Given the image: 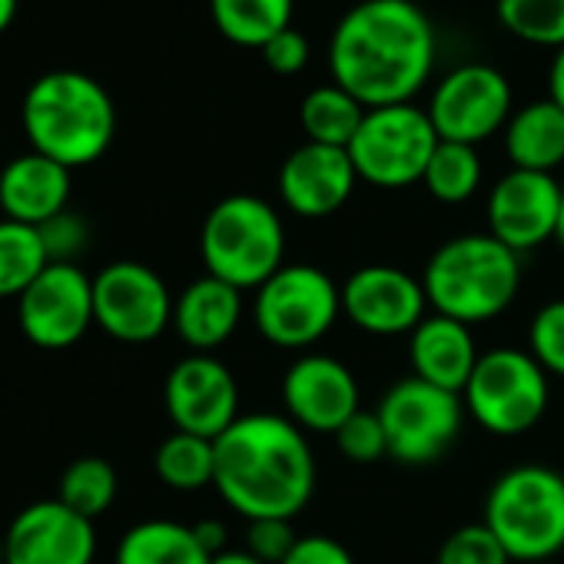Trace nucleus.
Returning <instances> with one entry per match:
<instances>
[{
    "instance_id": "f257e3e1",
    "label": "nucleus",
    "mask_w": 564,
    "mask_h": 564,
    "mask_svg": "<svg viewBox=\"0 0 564 564\" xmlns=\"http://www.w3.org/2000/svg\"><path fill=\"white\" fill-rule=\"evenodd\" d=\"M435 67V28L412 0H362L333 31V84L366 110L412 104Z\"/></svg>"
},
{
    "instance_id": "f03ea898",
    "label": "nucleus",
    "mask_w": 564,
    "mask_h": 564,
    "mask_svg": "<svg viewBox=\"0 0 564 564\" xmlns=\"http://www.w3.org/2000/svg\"><path fill=\"white\" fill-rule=\"evenodd\" d=\"M216 491L246 521L296 518L316 491L306 432L275 412L239 415L216 438Z\"/></svg>"
},
{
    "instance_id": "7ed1b4c3",
    "label": "nucleus",
    "mask_w": 564,
    "mask_h": 564,
    "mask_svg": "<svg viewBox=\"0 0 564 564\" xmlns=\"http://www.w3.org/2000/svg\"><path fill=\"white\" fill-rule=\"evenodd\" d=\"M34 153L67 170L97 163L117 133V107L104 84L84 70H51L37 77L21 107Z\"/></svg>"
},
{
    "instance_id": "20e7f679",
    "label": "nucleus",
    "mask_w": 564,
    "mask_h": 564,
    "mask_svg": "<svg viewBox=\"0 0 564 564\" xmlns=\"http://www.w3.org/2000/svg\"><path fill=\"white\" fill-rule=\"evenodd\" d=\"M429 306L465 326L498 319L521 290V256L491 232L445 239L422 269Z\"/></svg>"
},
{
    "instance_id": "39448f33",
    "label": "nucleus",
    "mask_w": 564,
    "mask_h": 564,
    "mask_svg": "<svg viewBox=\"0 0 564 564\" xmlns=\"http://www.w3.org/2000/svg\"><path fill=\"white\" fill-rule=\"evenodd\" d=\"M199 256L206 275H216L242 293L259 290L286 265V226L275 206L252 193L226 196L203 219Z\"/></svg>"
},
{
    "instance_id": "423d86ee",
    "label": "nucleus",
    "mask_w": 564,
    "mask_h": 564,
    "mask_svg": "<svg viewBox=\"0 0 564 564\" xmlns=\"http://www.w3.org/2000/svg\"><path fill=\"white\" fill-rule=\"evenodd\" d=\"M481 521L511 561L538 564L564 551V475L547 465H514L485 495Z\"/></svg>"
},
{
    "instance_id": "0eeeda50",
    "label": "nucleus",
    "mask_w": 564,
    "mask_h": 564,
    "mask_svg": "<svg viewBox=\"0 0 564 564\" xmlns=\"http://www.w3.org/2000/svg\"><path fill=\"white\" fill-rule=\"evenodd\" d=\"M343 316V286L313 262H286L256 290V333L275 349H313Z\"/></svg>"
},
{
    "instance_id": "6e6552de",
    "label": "nucleus",
    "mask_w": 564,
    "mask_h": 564,
    "mask_svg": "<svg viewBox=\"0 0 564 564\" xmlns=\"http://www.w3.org/2000/svg\"><path fill=\"white\" fill-rule=\"evenodd\" d=\"M547 372L528 349L498 346L481 352L462 402L465 412L491 435L514 438L531 432L547 412Z\"/></svg>"
},
{
    "instance_id": "1a4fd4ad",
    "label": "nucleus",
    "mask_w": 564,
    "mask_h": 564,
    "mask_svg": "<svg viewBox=\"0 0 564 564\" xmlns=\"http://www.w3.org/2000/svg\"><path fill=\"white\" fill-rule=\"evenodd\" d=\"M438 133L429 110L415 104H392L366 110V120L349 143L352 166L362 183L379 189H402L425 180Z\"/></svg>"
},
{
    "instance_id": "9d476101",
    "label": "nucleus",
    "mask_w": 564,
    "mask_h": 564,
    "mask_svg": "<svg viewBox=\"0 0 564 564\" xmlns=\"http://www.w3.org/2000/svg\"><path fill=\"white\" fill-rule=\"evenodd\" d=\"M376 415L389 438V458L402 465H429L458 442L465 402L458 392H445L412 376L382 395Z\"/></svg>"
},
{
    "instance_id": "9b49d317",
    "label": "nucleus",
    "mask_w": 564,
    "mask_h": 564,
    "mask_svg": "<svg viewBox=\"0 0 564 564\" xmlns=\"http://www.w3.org/2000/svg\"><path fill=\"white\" fill-rule=\"evenodd\" d=\"M173 296L163 275L147 262L120 259L94 275L97 326L117 343L143 346L173 326Z\"/></svg>"
},
{
    "instance_id": "f8f14e48",
    "label": "nucleus",
    "mask_w": 564,
    "mask_h": 564,
    "mask_svg": "<svg viewBox=\"0 0 564 564\" xmlns=\"http://www.w3.org/2000/svg\"><path fill=\"white\" fill-rule=\"evenodd\" d=\"M429 120L438 140L478 147L511 120V84L488 64L448 70L429 100Z\"/></svg>"
},
{
    "instance_id": "ddd939ff",
    "label": "nucleus",
    "mask_w": 564,
    "mask_h": 564,
    "mask_svg": "<svg viewBox=\"0 0 564 564\" xmlns=\"http://www.w3.org/2000/svg\"><path fill=\"white\" fill-rule=\"evenodd\" d=\"M18 323L37 349H70L97 326L94 275L77 262H51L18 300Z\"/></svg>"
},
{
    "instance_id": "4468645a",
    "label": "nucleus",
    "mask_w": 564,
    "mask_h": 564,
    "mask_svg": "<svg viewBox=\"0 0 564 564\" xmlns=\"http://www.w3.org/2000/svg\"><path fill=\"white\" fill-rule=\"evenodd\" d=\"M163 405L176 432L216 442L239 419V382L213 352H189L170 369Z\"/></svg>"
},
{
    "instance_id": "2eb2a0df",
    "label": "nucleus",
    "mask_w": 564,
    "mask_h": 564,
    "mask_svg": "<svg viewBox=\"0 0 564 564\" xmlns=\"http://www.w3.org/2000/svg\"><path fill=\"white\" fill-rule=\"evenodd\" d=\"M425 310L422 279L399 265H362L343 282V316L369 336H412Z\"/></svg>"
},
{
    "instance_id": "dca6fc26",
    "label": "nucleus",
    "mask_w": 564,
    "mask_h": 564,
    "mask_svg": "<svg viewBox=\"0 0 564 564\" xmlns=\"http://www.w3.org/2000/svg\"><path fill=\"white\" fill-rule=\"evenodd\" d=\"M282 405L303 432L336 435L362 409V392L346 362L306 352L282 376Z\"/></svg>"
},
{
    "instance_id": "f3484780",
    "label": "nucleus",
    "mask_w": 564,
    "mask_h": 564,
    "mask_svg": "<svg viewBox=\"0 0 564 564\" xmlns=\"http://www.w3.org/2000/svg\"><path fill=\"white\" fill-rule=\"evenodd\" d=\"M564 186L551 173L508 170L488 193V232L518 256L554 239Z\"/></svg>"
},
{
    "instance_id": "a211bd4d",
    "label": "nucleus",
    "mask_w": 564,
    "mask_h": 564,
    "mask_svg": "<svg viewBox=\"0 0 564 564\" xmlns=\"http://www.w3.org/2000/svg\"><path fill=\"white\" fill-rule=\"evenodd\" d=\"M8 564H94V521L67 508L61 498L34 501L18 511L4 531Z\"/></svg>"
},
{
    "instance_id": "6ab92c4d",
    "label": "nucleus",
    "mask_w": 564,
    "mask_h": 564,
    "mask_svg": "<svg viewBox=\"0 0 564 564\" xmlns=\"http://www.w3.org/2000/svg\"><path fill=\"white\" fill-rule=\"evenodd\" d=\"M359 173L349 150L303 143L296 147L279 170V196L290 213L303 219H326L339 213L356 193Z\"/></svg>"
},
{
    "instance_id": "aec40b11",
    "label": "nucleus",
    "mask_w": 564,
    "mask_h": 564,
    "mask_svg": "<svg viewBox=\"0 0 564 564\" xmlns=\"http://www.w3.org/2000/svg\"><path fill=\"white\" fill-rule=\"evenodd\" d=\"M74 170L61 166L44 153H24L0 170V213L24 226H44L47 219L70 209Z\"/></svg>"
},
{
    "instance_id": "412c9836",
    "label": "nucleus",
    "mask_w": 564,
    "mask_h": 564,
    "mask_svg": "<svg viewBox=\"0 0 564 564\" xmlns=\"http://www.w3.org/2000/svg\"><path fill=\"white\" fill-rule=\"evenodd\" d=\"M481 352L475 346L471 326L448 319V316H425L415 333L409 336V362L412 376L438 386L445 392H465Z\"/></svg>"
},
{
    "instance_id": "4be33fe9",
    "label": "nucleus",
    "mask_w": 564,
    "mask_h": 564,
    "mask_svg": "<svg viewBox=\"0 0 564 564\" xmlns=\"http://www.w3.org/2000/svg\"><path fill=\"white\" fill-rule=\"evenodd\" d=\"M242 323V290L216 275H199L173 303V329L193 352L219 349Z\"/></svg>"
},
{
    "instance_id": "5701e85b",
    "label": "nucleus",
    "mask_w": 564,
    "mask_h": 564,
    "mask_svg": "<svg viewBox=\"0 0 564 564\" xmlns=\"http://www.w3.org/2000/svg\"><path fill=\"white\" fill-rule=\"evenodd\" d=\"M505 153L514 170L554 173L564 163V110L554 100H534L511 113Z\"/></svg>"
},
{
    "instance_id": "b1692460",
    "label": "nucleus",
    "mask_w": 564,
    "mask_h": 564,
    "mask_svg": "<svg viewBox=\"0 0 564 564\" xmlns=\"http://www.w3.org/2000/svg\"><path fill=\"white\" fill-rule=\"evenodd\" d=\"M213 557L199 544L193 524L150 518L133 524L113 554V564H209Z\"/></svg>"
},
{
    "instance_id": "393cba45",
    "label": "nucleus",
    "mask_w": 564,
    "mask_h": 564,
    "mask_svg": "<svg viewBox=\"0 0 564 564\" xmlns=\"http://www.w3.org/2000/svg\"><path fill=\"white\" fill-rule=\"evenodd\" d=\"M296 0H209L216 31L236 47L262 51L279 31L293 28Z\"/></svg>"
},
{
    "instance_id": "a878e982",
    "label": "nucleus",
    "mask_w": 564,
    "mask_h": 564,
    "mask_svg": "<svg viewBox=\"0 0 564 564\" xmlns=\"http://www.w3.org/2000/svg\"><path fill=\"white\" fill-rule=\"evenodd\" d=\"M362 120H366V107L339 84H323L310 90L300 107V123L306 130V140L323 147L349 150Z\"/></svg>"
},
{
    "instance_id": "bb28decb",
    "label": "nucleus",
    "mask_w": 564,
    "mask_h": 564,
    "mask_svg": "<svg viewBox=\"0 0 564 564\" xmlns=\"http://www.w3.org/2000/svg\"><path fill=\"white\" fill-rule=\"evenodd\" d=\"M156 478L173 491H199L216 481V442L189 432H173L153 455Z\"/></svg>"
},
{
    "instance_id": "cd10ccee",
    "label": "nucleus",
    "mask_w": 564,
    "mask_h": 564,
    "mask_svg": "<svg viewBox=\"0 0 564 564\" xmlns=\"http://www.w3.org/2000/svg\"><path fill=\"white\" fill-rule=\"evenodd\" d=\"M47 265L51 259L34 226L0 219V300H21Z\"/></svg>"
},
{
    "instance_id": "c85d7f7f",
    "label": "nucleus",
    "mask_w": 564,
    "mask_h": 564,
    "mask_svg": "<svg viewBox=\"0 0 564 564\" xmlns=\"http://www.w3.org/2000/svg\"><path fill=\"white\" fill-rule=\"evenodd\" d=\"M117 491H120V478H117V468L107 462V458H97V455H84L77 462H70L61 475V488H57V498L74 508L77 514L97 521L100 514H107L117 501Z\"/></svg>"
},
{
    "instance_id": "c756f323",
    "label": "nucleus",
    "mask_w": 564,
    "mask_h": 564,
    "mask_svg": "<svg viewBox=\"0 0 564 564\" xmlns=\"http://www.w3.org/2000/svg\"><path fill=\"white\" fill-rule=\"evenodd\" d=\"M425 189L438 199V203H448V206H458V203H468L478 186H481V156H478V147H468V143H448V140H438L432 160H429V170H425Z\"/></svg>"
},
{
    "instance_id": "7c9ffc66",
    "label": "nucleus",
    "mask_w": 564,
    "mask_h": 564,
    "mask_svg": "<svg viewBox=\"0 0 564 564\" xmlns=\"http://www.w3.org/2000/svg\"><path fill=\"white\" fill-rule=\"evenodd\" d=\"M498 24L538 47H564V0H498Z\"/></svg>"
},
{
    "instance_id": "2f4dec72",
    "label": "nucleus",
    "mask_w": 564,
    "mask_h": 564,
    "mask_svg": "<svg viewBox=\"0 0 564 564\" xmlns=\"http://www.w3.org/2000/svg\"><path fill=\"white\" fill-rule=\"evenodd\" d=\"M435 564H511V557L501 547V541L488 531V524L478 521V524L455 528L442 541Z\"/></svg>"
},
{
    "instance_id": "473e14b6",
    "label": "nucleus",
    "mask_w": 564,
    "mask_h": 564,
    "mask_svg": "<svg viewBox=\"0 0 564 564\" xmlns=\"http://www.w3.org/2000/svg\"><path fill=\"white\" fill-rule=\"evenodd\" d=\"M528 352L547 376L564 379V300L544 303L528 326Z\"/></svg>"
},
{
    "instance_id": "72a5a7b5",
    "label": "nucleus",
    "mask_w": 564,
    "mask_h": 564,
    "mask_svg": "<svg viewBox=\"0 0 564 564\" xmlns=\"http://www.w3.org/2000/svg\"><path fill=\"white\" fill-rule=\"evenodd\" d=\"M333 438H336V448L343 452V458H349L356 465H376V462L389 458V438H386V429L376 412L359 409Z\"/></svg>"
},
{
    "instance_id": "f704fd0d",
    "label": "nucleus",
    "mask_w": 564,
    "mask_h": 564,
    "mask_svg": "<svg viewBox=\"0 0 564 564\" xmlns=\"http://www.w3.org/2000/svg\"><path fill=\"white\" fill-rule=\"evenodd\" d=\"M37 232H41V242H44L51 262H77V256L90 242V226L84 223V216H77L70 209H64L61 216L37 226Z\"/></svg>"
},
{
    "instance_id": "c9c22d12",
    "label": "nucleus",
    "mask_w": 564,
    "mask_h": 564,
    "mask_svg": "<svg viewBox=\"0 0 564 564\" xmlns=\"http://www.w3.org/2000/svg\"><path fill=\"white\" fill-rule=\"evenodd\" d=\"M296 541L300 534L293 531L290 518H259V521H249V531H246V551L265 564H282L296 547Z\"/></svg>"
},
{
    "instance_id": "e433bc0d",
    "label": "nucleus",
    "mask_w": 564,
    "mask_h": 564,
    "mask_svg": "<svg viewBox=\"0 0 564 564\" xmlns=\"http://www.w3.org/2000/svg\"><path fill=\"white\" fill-rule=\"evenodd\" d=\"M259 54L269 64V70H275L279 77H293V74H303L310 64V41L303 31L286 28V31H279Z\"/></svg>"
},
{
    "instance_id": "4c0bfd02",
    "label": "nucleus",
    "mask_w": 564,
    "mask_h": 564,
    "mask_svg": "<svg viewBox=\"0 0 564 564\" xmlns=\"http://www.w3.org/2000/svg\"><path fill=\"white\" fill-rule=\"evenodd\" d=\"M282 564H356L352 551L329 534H303Z\"/></svg>"
},
{
    "instance_id": "58836bf2",
    "label": "nucleus",
    "mask_w": 564,
    "mask_h": 564,
    "mask_svg": "<svg viewBox=\"0 0 564 564\" xmlns=\"http://www.w3.org/2000/svg\"><path fill=\"white\" fill-rule=\"evenodd\" d=\"M193 531H196V538H199V544L206 547L209 557H216V554L226 551V528H223V521L206 518V521H196Z\"/></svg>"
},
{
    "instance_id": "ea45409f",
    "label": "nucleus",
    "mask_w": 564,
    "mask_h": 564,
    "mask_svg": "<svg viewBox=\"0 0 564 564\" xmlns=\"http://www.w3.org/2000/svg\"><path fill=\"white\" fill-rule=\"evenodd\" d=\"M547 100H554L564 110V47L554 51L551 70H547Z\"/></svg>"
},
{
    "instance_id": "a19ab883",
    "label": "nucleus",
    "mask_w": 564,
    "mask_h": 564,
    "mask_svg": "<svg viewBox=\"0 0 564 564\" xmlns=\"http://www.w3.org/2000/svg\"><path fill=\"white\" fill-rule=\"evenodd\" d=\"M209 564H265V561H259V557H252L249 551H223V554H216Z\"/></svg>"
},
{
    "instance_id": "79ce46f5",
    "label": "nucleus",
    "mask_w": 564,
    "mask_h": 564,
    "mask_svg": "<svg viewBox=\"0 0 564 564\" xmlns=\"http://www.w3.org/2000/svg\"><path fill=\"white\" fill-rule=\"evenodd\" d=\"M18 8H21V0H0V34H4L14 24Z\"/></svg>"
},
{
    "instance_id": "37998d69",
    "label": "nucleus",
    "mask_w": 564,
    "mask_h": 564,
    "mask_svg": "<svg viewBox=\"0 0 564 564\" xmlns=\"http://www.w3.org/2000/svg\"><path fill=\"white\" fill-rule=\"evenodd\" d=\"M554 242L564 249V196H561V213H557V229H554Z\"/></svg>"
},
{
    "instance_id": "c03bdc74",
    "label": "nucleus",
    "mask_w": 564,
    "mask_h": 564,
    "mask_svg": "<svg viewBox=\"0 0 564 564\" xmlns=\"http://www.w3.org/2000/svg\"><path fill=\"white\" fill-rule=\"evenodd\" d=\"M0 564H8V541H4V534H0Z\"/></svg>"
}]
</instances>
